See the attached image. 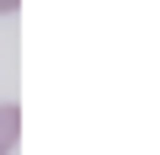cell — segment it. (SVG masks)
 Wrapping results in <instances>:
<instances>
[{"label":"cell","instance_id":"cell-2","mask_svg":"<svg viewBox=\"0 0 160 155\" xmlns=\"http://www.w3.org/2000/svg\"><path fill=\"white\" fill-rule=\"evenodd\" d=\"M22 11V0H0V16H16Z\"/></svg>","mask_w":160,"mask_h":155},{"label":"cell","instance_id":"cell-1","mask_svg":"<svg viewBox=\"0 0 160 155\" xmlns=\"http://www.w3.org/2000/svg\"><path fill=\"white\" fill-rule=\"evenodd\" d=\"M16 144H22V107L0 102V155H11Z\"/></svg>","mask_w":160,"mask_h":155}]
</instances>
